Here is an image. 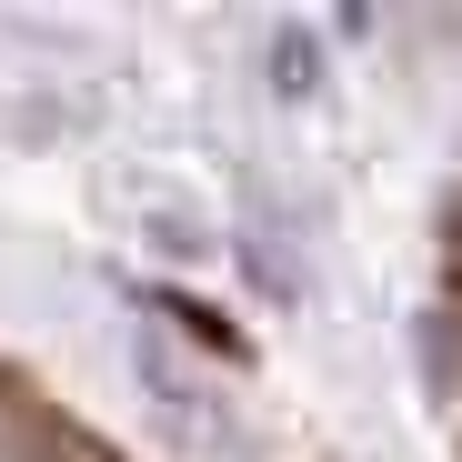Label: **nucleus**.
Returning a JSON list of instances; mask_svg holds the SVG:
<instances>
[{
  "label": "nucleus",
  "instance_id": "1",
  "mask_svg": "<svg viewBox=\"0 0 462 462\" xmlns=\"http://www.w3.org/2000/svg\"><path fill=\"white\" fill-rule=\"evenodd\" d=\"M322 81H332L322 31H312V21H272V31H262V91H272V101H322Z\"/></svg>",
  "mask_w": 462,
  "mask_h": 462
},
{
  "label": "nucleus",
  "instance_id": "2",
  "mask_svg": "<svg viewBox=\"0 0 462 462\" xmlns=\"http://www.w3.org/2000/svg\"><path fill=\"white\" fill-rule=\"evenodd\" d=\"M242 272H252L272 301H312V252L282 231V211H252V221H242Z\"/></svg>",
  "mask_w": 462,
  "mask_h": 462
}]
</instances>
